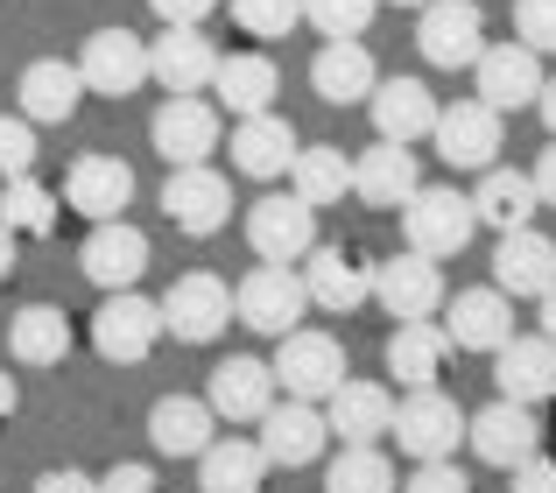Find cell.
Here are the masks:
<instances>
[{
	"label": "cell",
	"mask_w": 556,
	"mask_h": 493,
	"mask_svg": "<svg viewBox=\"0 0 556 493\" xmlns=\"http://www.w3.org/2000/svg\"><path fill=\"white\" fill-rule=\"evenodd\" d=\"M163 345V303L141 289H106V303L92 311V353L106 367H141Z\"/></svg>",
	"instance_id": "cell-1"
},
{
	"label": "cell",
	"mask_w": 556,
	"mask_h": 493,
	"mask_svg": "<svg viewBox=\"0 0 556 493\" xmlns=\"http://www.w3.org/2000/svg\"><path fill=\"white\" fill-rule=\"evenodd\" d=\"M479 233V219H472V198L465 191H451V184H416V198L402 205V240L416 246L422 261H451V254H465Z\"/></svg>",
	"instance_id": "cell-2"
},
{
	"label": "cell",
	"mask_w": 556,
	"mask_h": 493,
	"mask_svg": "<svg viewBox=\"0 0 556 493\" xmlns=\"http://www.w3.org/2000/svg\"><path fill=\"white\" fill-rule=\"evenodd\" d=\"M303 311H311V296H303V275L289 268V261H261V268H247L240 289H232V317H240L247 331H261V339L296 331Z\"/></svg>",
	"instance_id": "cell-3"
},
{
	"label": "cell",
	"mask_w": 556,
	"mask_h": 493,
	"mask_svg": "<svg viewBox=\"0 0 556 493\" xmlns=\"http://www.w3.org/2000/svg\"><path fill=\"white\" fill-rule=\"evenodd\" d=\"M275 388L282 395H296V402H325L331 388L345 381V345L331 339V331H311V325H296V331H282L275 339Z\"/></svg>",
	"instance_id": "cell-4"
},
{
	"label": "cell",
	"mask_w": 556,
	"mask_h": 493,
	"mask_svg": "<svg viewBox=\"0 0 556 493\" xmlns=\"http://www.w3.org/2000/svg\"><path fill=\"white\" fill-rule=\"evenodd\" d=\"M388 438L402 444L416 466H422V458H451V452H458V438H465V409L444 395V388H408V395L394 402Z\"/></svg>",
	"instance_id": "cell-5"
},
{
	"label": "cell",
	"mask_w": 556,
	"mask_h": 493,
	"mask_svg": "<svg viewBox=\"0 0 556 493\" xmlns=\"http://www.w3.org/2000/svg\"><path fill=\"white\" fill-rule=\"evenodd\" d=\"M367 296L394 317V325H408V317H437V311H444V268L408 246V254H388V261L367 268Z\"/></svg>",
	"instance_id": "cell-6"
},
{
	"label": "cell",
	"mask_w": 556,
	"mask_h": 493,
	"mask_svg": "<svg viewBox=\"0 0 556 493\" xmlns=\"http://www.w3.org/2000/svg\"><path fill=\"white\" fill-rule=\"evenodd\" d=\"M163 219L177 226V233H190V240L226 233V219H232V184L218 177L212 163L169 169V184H163Z\"/></svg>",
	"instance_id": "cell-7"
},
{
	"label": "cell",
	"mask_w": 556,
	"mask_h": 493,
	"mask_svg": "<svg viewBox=\"0 0 556 493\" xmlns=\"http://www.w3.org/2000/svg\"><path fill=\"white\" fill-rule=\"evenodd\" d=\"M416 50L430 56L437 71H472L479 50H486V14H479V0H430V8H416Z\"/></svg>",
	"instance_id": "cell-8"
},
{
	"label": "cell",
	"mask_w": 556,
	"mask_h": 493,
	"mask_svg": "<svg viewBox=\"0 0 556 493\" xmlns=\"http://www.w3.org/2000/svg\"><path fill=\"white\" fill-rule=\"evenodd\" d=\"M218 106L204 92H169L163 106H155V121H149V141H155V155H163L169 169H184V163H212V149H218Z\"/></svg>",
	"instance_id": "cell-9"
},
{
	"label": "cell",
	"mask_w": 556,
	"mask_h": 493,
	"mask_svg": "<svg viewBox=\"0 0 556 493\" xmlns=\"http://www.w3.org/2000/svg\"><path fill=\"white\" fill-rule=\"evenodd\" d=\"M78 78L99 99H135L149 85V42L135 28H92L78 50Z\"/></svg>",
	"instance_id": "cell-10"
},
{
	"label": "cell",
	"mask_w": 556,
	"mask_h": 493,
	"mask_svg": "<svg viewBox=\"0 0 556 493\" xmlns=\"http://www.w3.org/2000/svg\"><path fill=\"white\" fill-rule=\"evenodd\" d=\"M465 444L479 452V466H493V472H515L521 458H535L543 452V424H535V409L529 402H486L479 416H465Z\"/></svg>",
	"instance_id": "cell-11"
},
{
	"label": "cell",
	"mask_w": 556,
	"mask_h": 493,
	"mask_svg": "<svg viewBox=\"0 0 556 493\" xmlns=\"http://www.w3.org/2000/svg\"><path fill=\"white\" fill-rule=\"evenodd\" d=\"M149 261H155V246L135 219H99L78 246V268H85L92 289H135L141 275H149Z\"/></svg>",
	"instance_id": "cell-12"
},
{
	"label": "cell",
	"mask_w": 556,
	"mask_h": 493,
	"mask_svg": "<svg viewBox=\"0 0 556 493\" xmlns=\"http://www.w3.org/2000/svg\"><path fill=\"white\" fill-rule=\"evenodd\" d=\"M226 325H232V289L218 275L190 268L163 289V331H177L184 345H212Z\"/></svg>",
	"instance_id": "cell-13"
},
{
	"label": "cell",
	"mask_w": 556,
	"mask_h": 493,
	"mask_svg": "<svg viewBox=\"0 0 556 493\" xmlns=\"http://www.w3.org/2000/svg\"><path fill=\"white\" fill-rule=\"evenodd\" d=\"M261 458H268V466H317V458H325V444H331V430H325V402H268V409H261Z\"/></svg>",
	"instance_id": "cell-14"
},
{
	"label": "cell",
	"mask_w": 556,
	"mask_h": 493,
	"mask_svg": "<svg viewBox=\"0 0 556 493\" xmlns=\"http://www.w3.org/2000/svg\"><path fill=\"white\" fill-rule=\"evenodd\" d=\"M247 246H254L261 261H303L317 246V212L303 205L296 191H268L247 205Z\"/></svg>",
	"instance_id": "cell-15"
},
{
	"label": "cell",
	"mask_w": 556,
	"mask_h": 493,
	"mask_svg": "<svg viewBox=\"0 0 556 493\" xmlns=\"http://www.w3.org/2000/svg\"><path fill=\"white\" fill-rule=\"evenodd\" d=\"M64 198L78 219H127V205H135V169L121 163V155H78V163L64 169Z\"/></svg>",
	"instance_id": "cell-16"
},
{
	"label": "cell",
	"mask_w": 556,
	"mask_h": 493,
	"mask_svg": "<svg viewBox=\"0 0 556 493\" xmlns=\"http://www.w3.org/2000/svg\"><path fill=\"white\" fill-rule=\"evenodd\" d=\"M472 85L479 99H486L493 113H521L535 106V92H543V56L529 50V42H486L472 64Z\"/></svg>",
	"instance_id": "cell-17"
},
{
	"label": "cell",
	"mask_w": 556,
	"mask_h": 493,
	"mask_svg": "<svg viewBox=\"0 0 556 493\" xmlns=\"http://www.w3.org/2000/svg\"><path fill=\"white\" fill-rule=\"evenodd\" d=\"M275 395H282V388H275V367H268V359H254V353L218 359L212 381H204V402H212L218 424H261V409H268Z\"/></svg>",
	"instance_id": "cell-18"
},
{
	"label": "cell",
	"mask_w": 556,
	"mask_h": 493,
	"mask_svg": "<svg viewBox=\"0 0 556 493\" xmlns=\"http://www.w3.org/2000/svg\"><path fill=\"white\" fill-rule=\"evenodd\" d=\"M437 155L451 169H486L501 155V113L486 99H458V106H437V127H430Z\"/></svg>",
	"instance_id": "cell-19"
},
{
	"label": "cell",
	"mask_w": 556,
	"mask_h": 493,
	"mask_svg": "<svg viewBox=\"0 0 556 493\" xmlns=\"http://www.w3.org/2000/svg\"><path fill=\"white\" fill-rule=\"evenodd\" d=\"M367 113H374V135L380 141L416 149V141H430V127H437V92L422 78H380L374 92H367Z\"/></svg>",
	"instance_id": "cell-20"
},
{
	"label": "cell",
	"mask_w": 556,
	"mask_h": 493,
	"mask_svg": "<svg viewBox=\"0 0 556 493\" xmlns=\"http://www.w3.org/2000/svg\"><path fill=\"white\" fill-rule=\"evenodd\" d=\"M416 184H422L416 149H402V141H374L367 155H353V198L367 212H402L416 198Z\"/></svg>",
	"instance_id": "cell-21"
},
{
	"label": "cell",
	"mask_w": 556,
	"mask_h": 493,
	"mask_svg": "<svg viewBox=\"0 0 556 493\" xmlns=\"http://www.w3.org/2000/svg\"><path fill=\"white\" fill-rule=\"evenodd\" d=\"M444 339L458 353H501L515 339V296H501V289H458L451 317H444Z\"/></svg>",
	"instance_id": "cell-22"
},
{
	"label": "cell",
	"mask_w": 556,
	"mask_h": 493,
	"mask_svg": "<svg viewBox=\"0 0 556 493\" xmlns=\"http://www.w3.org/2000/svg\"><path fill=\"white\" fill-rule=\"evenodd\" d=\"M303 296H311V311H331V317H353L359 303H367V261H353L345 246H325L317 240L311 254H303Z\"/></svg>",
	"instance_id": "cell-23"
},
{
	"label": "cell",
	"mask_w": 556,
	"mask_h": 493,
	"mask_svg": "<svg viewBox=\"0 0 556 493\" xmlns=\"http://www.w3.org/2000/svg\"><path fill=\"white\" fill-rule=\"evenodd\" d=\"M14 99H22V121L64 127L71 113L85 106V78H78V64H64V56H36V64L14 78Z\"/></svg>",
	"instance_id": "cell-24"
},
{
	"label": "cell",
	"mask_w": 556,
	"mask_h": 493,
	"mask_svg": "<svg viewBox=\"0 0 556 493\" xmlns=\"http://www.w3.org/2000/svg\"><path fill=\"white\" fill-rule=\"evenodd\" d=\"M549 282H556V240L535 233V226L501 233V246H493V289L521 303V296H543Z\"/></svg>",
	"instance_id": "cell-25"
},
{
	"label": "cell",
	"mask_w": 556,
	"mask_h": 493,
	"mask_svg": "<svg viewBox=\"0 0 556 493\" xmlns=\"http://www.w3.org/2000/svg\"><path fill=\"white\" fill-rule=\"evenodd\" d=\"M493 359V388H501L507 402H556V345L543 339V331H535V339H507L501 353H486Z\"/></svg>",
	"instance_id": "cell-26"
},
{
	"label": "cell",
	"mask_w": 556,
	"mask_h": 493,
	"mask_svg": "<svg viewBox=\"0 0 556 493\" xmlns=\"http://www.w3.org/2000/svg\"><path fill=\"white\" fill-rule=\"evenodd\" d=\"M204 92H218V99H212L218 113L247 121V113H268V106H275V92H282V71H275V56L240 50V56H218V71H212V85H204Z\"/></svg>",
	"instance_id": "cell-27"
},
{
	"label": "cell",
	"mask_w": 556,
	"mask_h": 493,
	"mask_svg": "<svg viewBox=\"0 0 556 493\" xmlns=\"http://www.w3.org/2000/svg\"><path fill=\"white\" fill-rule=\"evenodd\" d=\"M303 141H296V127L282 121V113H247V121H232V169L240 177H254V184H268V177H289V155H296Z\"/></svg>",
	"instance_id": "cell-28"
},
{
	"label": "cell",
	"mask_w": 556,
	"mask_h": 493,
	"mask_svg": "<svg viewBox=\"0 0 556 493\" xmlns=\"http://www.w3.org/2000/svg\"><path fill=\"white\" fill-rule=\"evenodd\" d=\"M374 85H380V64H374V50H367L359 36L325 42V50H317V64H311V92L325 99V106H367Z\"/></svg>",
	"instance_id": "cell-29"
},
{
	"label": "cell",
	"mask_w": 556,
	"mask_h": 493,
	"mask_svg": "<svg viewBox=\"0 0 556 493\" xmlns=\"http://www.w3.org/2000/svg\"><path fill=\"white\" fill-rule=\"evenodd\" d=\"M394 424V395L380 381H339L325 395V430L339 444H380Z\"/></svg>",
	"instance_id": "cell-30"
},
{
	"label": "cell",
	"mask_w": 556,
	"mask_h": 493,
	"mask_svg": "<svg viewBox=\"0 0 556 493\" xmlns=\"http://www.w3.org/2000/svg\"><path fill=\"white\" fill-rule=\"evenodd\" d=\"M218 71V50L204 28H163V36L149 42V78L163 85V92H204Z\"/></svg>",
	"instance_id": "cell-31"
},
{
	"label": "cell",
	"mask_w": 556,
	"mask_h": 493,
	"mask_svg": "<svg viewBox=\"0 0 556 493\" xmlns=\"http://www.w3.org/2000/svg\"><path fill=\"white\" fill-rule=\"evenodd\" d=\"M465 198H472V219L493 226V233H515V226H529L543 212L529 169H507V163H486L479 169V191H465Z\"/></svg>",
	"instance_id": "cell-32"
},
{
	"label": "cell",
	"mask_w": 556,
	"mask_h": 493,
	"mask_svg": "<svg viewBox=\"0 0 556 493\" xmlns=\"http://www.w3.org/2000/svg\"><path fill=\"white\" fill-rule=\"evenodd\" d=\"M71 345H78V331H71V311H56V303H28V311L8 317L14 367H64Z\"/></svg>",
	"instance_id": "cell-33"
},
{
	"label": "cell",
	"mask_w": 556,
	"mask_h": 493,
	"mask_svg": "<svg viewBox=\"0 0 556 493\" xmlns=\"http://www.w3.org/2000/svg\"><path fill=\"white\" fill-rule=\"evenodd\" d=\"M212 438H218V416H212L204 395H163L149 409V444L163 458H198Z\"/></svg>",
	"instance_id": "cell-34"
},
{
	"label": "cell",
	"mask_w": 556,
	"mask_h": 493,
	"mask_svg": "<svg viewBox=\"0 0 556 493\" xmlns=\"http://www.w3.org/2000/svg\"><path fill=\"white\" fill-rule=\"evenodd\" d=\"M444 325H430V317H408V325L388 331V374L402 388H437V374H444Z\"/></svg>",
	"instance_id": "cell-35"
},
{
	"label": "cell",
	"mask_w": 556,
	"mask_h": 493,
	"mask_svg": "<svg viewBox=\"0 0 556 493\" xmlns=\"http://www.w3.org/2000/svg\"><path fill=\"white\" fill-rule=\"evenodd\" d=\"M289 191H296L311 212L345 205V191H353V155L331 149V141H311V149H296V155H289Z\"/></svg>",
	"instance_id": "cell-36"
},
{
	"label": "cell",
	"mask_w": 556,
	"mask_h": 493,
	"mask_svg": "<svg viewBox=\"0 0 556 493\" xmlns=\"http://www.w3.org/2000/svg\"><path fill=\"white\" fill-rule=\"evenodd\" d=\"M261 480H268V458L247 438H212L198 452V493H261Z\"/></svg>",
	"instance_id": "cell-37"
},
{
	"label": "cell",
	"mask_w": 556,
	"mask_h": 493,
	"mask_svg": "<svg viewBox=\"0 0 556 493\" xmlns=\"http://www.w3.org/2000/svg\"><path fill=\"white\" fill-rule=\"evenodd\" d=\"M56 205H64V198H56L36 169H28V177H0V226H8L14 240L56 233Z\"/></svg>",
	"instance_id": "cell-38"
},
{
	"label": "cell",
	"mask_w": 556,
	"mask_h": 493,
	"mask_svg": "<svg viewBox=\"0 0 556 493\" xmlns=\"http://www.w3.org/2000/svg\"><path fill=\"white\" fill-rule=\"evenodd\" d=\"M325 493H394V466L380 444H345L325 466Z\"/></svg>",
	"instance_id": "cell-39"
},
{
	"label": "cell",
	"mask_w": 556,
	"mask_h": 493,
	"mask_svg": "<svg viewBox=\"0 0 556 493\" xmlns=\"http://www.w3.org/2000/svg\"><path fill=\"white\" fill-rule=\"evenodd\" d=\"M380 14V0H303V22L317 28L325 42H345V36H367Z\"/></svg>",
	"instance_id": "cell-40"
},
{
	"label": "cell",
	"mask_w": 556,
	"mask_h": 493,
	"mask_svg": "<svg viewBox=\"0 0 556 493\" xmlns=\"http://www.w3.org/2000/svg\"><path fill=\"white\" fill-rule=\"evenodd\" d=\"M232 22H240L247 36H261V42H282V36H296L303 0H232Z\"/></svg>",
	"instance_id": "cell-41"
},
{
	"label": "cell",
	"mask_w": 556,
	"mask_h": 493,
	"mask_svg": "<svg viewBox=\"0 0 556 493\" xmlns=\"http://www.w3.org/2000/svg\"><path fill=\"white\" fill-rule=\"evenodd\" d=\"M36 169V121L0 113V177H28Z\"/></svg>",
	"instance_id": "cell-42"
},
{
	"label": "cell",
	"mask_w": 556,
	"mask_h": 493,
	"mask_svg": "<svg viewBox=\"0 0 556 493\" xmlns=\"http://www.w3.org/2000/svg\"><path fill=\"white\" fill-rule=\"evenodd\" d=\"M515 36L535 56H549L556 50V0H515Z\"/></svg>",
	"instance_id": "cell-43"
},
{
	"label": "cell",
	"mask_w": 556,
	"mask_h": 493,
	"mask_svg": "<svg viewBox=\"0 0 556 493\" xmlns=\"http://www.w3.org/2000/svg\"><path fill=\"white\" fill-rule=\"evenodd\" d=\"M402 493H472V480H465L451 458H422L416 466V480H408Z\"/></svg>",
	"instance_id": "cell-44"
},
{
	"label": "cell",
	"mask_w": 556,
	"mask_h": 493,
	"mask_svg": "<svg viewBox=\"0 0 556 493\" xmlns=\"http://www.w3.org/2000/svg\"><path fill=\"white\" fill-rule=\"evenodd\" d=\"M92 493H163V486H155L149 466H106V472L92 480Z\"/></svg>",
	"instance_id": "cell-45"
},
{
	"label": "cell",
	"mask_w": 556,
	"mask_h": 493,
	"mask_svg": "<svg viewBox=\"0 0 556 493\" xmlns=\"http://www.w3.org/2000/svg\"><path fill=\"white\" fill-rule=\"evenodd\" d=\"M149 8H155L163 28H204V14H212L218 0H149Z\"/></svg>",
	"instance_id": "cell-46"
},
{
	"label": "cell",
	"mask_w": 556,
	"mask_h": 493,
	"mask_svg": "<svg viewBox=\"0 0 556 493\" xmlns=\"http://www.w3.org/2000/svg\"><path fill=\"white\" fill-rule=\"evenodd\" d=\"M507 493H556V458H543V452L521 458V466H515V486H507Z\"/></svg>",
	"instance_id": "cell-47"
},
{
	"label": "cell",
	"mask_w": 556,
	"mask_h": 493,
	"mask_svg": "<svg viewBox=\"0 0 556 493\" xmlns=\"http://www.w3.org/2000/svg\"><path fill=\"white\" fill-rule=\"evenodd\" d=\"M529 184H535V198L556 212V135H549V149L535 155V169H529Z\"/></svg>",
	"instance_id": "cell-48"
},
{
	"label": "cell",
	"mask_w": 556,
	"mask_h": 493,
	"mask_svg": "<svg viewBox=\"0 0 556 493\" xmlns=\"http://www.w3.org/2000/svg\"><path fill=\"white\" fill-rule=\"evenodd\" d=\"M36 493H92V472H78V466H56V472H42Z\"/></svg>",
	"instance_id": "cell-49"
},
{
	"label": "cell",
	"mask_w": 556,
	"mask_h": 493,
	"mask_svg": "<svg viewBox=\"0 0 556 493\" xmlns=\"http://www.w3.org/2000/svg\"><path fill=\"white\" fill-rule=\"evenodd\" d=\"M14 409H22V388H14V374L8 367H0V424H8V416Z\"/></svg>",
	"instance_id": "cell-50"
},
{
	"label": "cell",
	"mask_w": 556,
	"mask_h": 493,
	"mask_svg": "<svg viewBox=\"0 0 556 493\" xmlns=\"http://www.w3.org/2000/svg\"><path fill=\"white\" fill-rule=\"evenodd\" d=\"M535 113H543V127L556 135V78H543V92H535Z\"/></svg>",
	"instance_id": "cell-51"
},
{
	"label": "cell",
	"mask_w": 556,
	"mask_h": 493,
	"mask_svg": "<svg viewBox=\"0 0 556 493\" xmlns=\"http://www.w3.org/2000/svg\"><path fill=\"white\" fill-rule=\"evenodd\" d=\"M535 303H543V339L556 345V282H549V289H543V296H535Z\"/></svg>",
	"instance_id": "cell-52"
},
{
	"label": "cell",
	"mask_w": 556,
	"mask_h": 493,
	"mask_svg": "<svg viewBox=\"0 0 556 493\" xmlns=\"http://www.w3.org/2000/svg\"><path fill=\"white\" fill-rule=\"evenodd\" d=\"M8 275H14V233L0 226V282H8Z\"/></svg>",
	"instance_id": "cell-53"
},
{
	"label": "cell",
	"mask_w": 556,
	"mask_h": 493,
	"mask_svg": "<svg viewBox=\"0 0 556 493\" xmlns=\"http://www.w3.org/2000/svg\"><path fill=\"white\" fill-rule=\"evenodd\" d=\"M394 8H430V0H394Z\"/></svg>",
	"instance_id": "cell-54"
}]
</instances>
